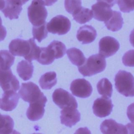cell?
Listing matches in <instances>:
<instances>
[{
	"label": "cell",
	"mask_w": 134,
	"mask_h": 134,
	"mask_svg": "<svg viewBox=\"0 0 134 134\" xmlns=\"http://www.w3.org/2000/svg\"><path fill=\"white\" fill-rule=\"evenodd\" d=\"M81 119V114L76 108L73 107H65L61 111V123L72 127Z\"/></svg>",
	"instance_id": "5bb4252c"
},
{
	"label": "cell",
	"mask_w": 134,
	"mask_h": 134,
	"mask_svg": "<svg viewBox=\"0 0 134 134\" xmlns=\"http://www.w3.org/2000/svg\"><path fill=\"white\" fill-rule=\"evenodd\" d=\"M133 54H134L133 50H129L125 53L122 59L123 64L125 65L129 66H133L134 65Z\"/></svg>",
	"instance_id": "d6a6232c"
},
{
	"label": "cell",
	"mask_w": 134,
	"mask_h": 134,
	"mask_svg": "<svg viewBox=\"0 0 134 134\" xmlns=\"http://www.w3.org/2000/svg\"><path fill=\"white\" fill-rule=\"evenodd\" d=\"M57 82V74L54 72H48L40 77L39 83L43 90H50L54 86Z\"/></svg>",
	"instance_id": "7402d4cb"
},
{
	"label": "cell",
	"mask_w": 134,
	"mask_h": 134,
	"mask_svg": "<svg viewBox=\"0 0 134 134\" xmlns=\"http://www.w3.org/2000/svg\"><path fill=\"white\" fill-rule=\"evenodd\" d=\"M22 5L19 0H5L2 12L6 17L10 19H18L22 10Z\"/></svg>",
	"instance_id": "e0dca14e"
},
{
	"label": "cell",
	"mask_w": 134,
	"mask_h": 134,
	"mask_svg": "<svg viewBox=\"0 0 134 134\" xmlns=\"http://www.w3.org/2000/svg\"><path fill=\"white\" fill-rule=\"evenodd\" d=\"M5 1L4 0H0V10H2L5 6Z\"/></svg>",
	"instance_id": "8d00e7d4"
},
{
	"label": "cell",
	"mask_w": 134,
	"mask_h": 134,
	"mask_svg": "<svg viewBox=\"0 0 134 134\" xmlns=\"http://www.w3.org/2000/svg\"><path fill=\"white\" fill-rule=\"evenodd\" d=\"M3 27V26L2 25V19H1V17L0 16V29Z\"/></svg>",
	"instance_id": "ab89813d"
},
{
	"label": "cell",
	"mask_w": 134,
	"mask_h": 134,
	"mask_svg": "<svg viewBox=\"0 0 134 134\" xmlns=\"http://www.w3.org/2000/svg\"><path fill=\"white\" fill-rule=\"evenodd\" d=\"M32 134H41V133H32Z\"/></svg>",
	"instance_id": "60d3db41"
},
{
	"label": "cell",
	"mask_w": 134,
	"mask_h": 134,
	"mask_svg": "<svg viewBox=\"0 0 134 134\" xmlns=\"http://www.w3.org/2000/svg\"><path fill=\"white\" fill-rule=\"evenodd\" d=\"M93 17L98 21H106L112 15L113 10L107 4L97 2L92 6Z\"/></svg>",
	"instance_id": "9a60e30c"
},
{
	"label": "cell",
	"mask_w": 134,
	"mask_h": 134,
	"mask_svg": "<svg viewBox=\"0 0 134 134\" xmlns=\"http://www.w3.org/2000/svg\"><path fill=\"white\" fill-rule=\"evenodd\" d=\"M107 28L112 31H117L121 29L124 21L121 13L118 11L113 10L112 15L110 18L104 21Z\"/></svg>",
	"instance_id": "d6986e66"
},
{
	"label": "cell",
	"mask_w": 134,
	"mask_h": 134,
	"mask_svg": "<svg viewBox=\"0 0 134 134\" xmlns=\"http://www.w3.org/2000/svg\"><path fill=\"white\" fill-rule=\"evenodd\" d=\"M13 119L7 115L0 114V134H9L13 130Z\"/></svg>",
	"instance_id": "d4e9b609"
},
{
	"label": "cell",
	"mask_w": 134,
	"mask_h": 134,
	"mask_svg": "<svg viewBox=\"0 0 134 134\" xmlns=\"http://www.w3.org/2000/svg\"><path fill=\"white\" fill-rule=\"evenodd\" d=\"M100 129L103 134H133L132 125L128 124L125 126L112 119L104 120Z\"/></svg>",
	"instance_id": "277c9868"
},
{
	"label": "cell",
	"mask_w": 134,
	"mask_h": 134,
	"mask_svg": "<svg viewBox=\"0 0 134 134\" xmlns=\"http://www.w3.org/2000/svg\"><path fill=\"white\" fill-rule=\"evenodd\" d=\"M67 55L71 63L77 66L84 64L86 58L81 50L76 48H71L67 50Z\"/></svg>",
	"instance_id": "44dd1931"
},
{
	"label": "cell",
	"mask_w": 134,
	"mask_h": 134,
	"mask_svg": "<svg viewBox=\"0 0 134 134\" xmlns=\"http://www.w3.org/2000/svg\"><path fill=\"white\" fill-rule=\"evenodd\" d=\"M106 66L105 58L99 54L91 55L86 59L83 65L78 67L80 73L83 76H91L103 71Z\"/></svg>",
	"instance_id": "6da1fadb"
},
{
	"label": "cell",
	"mask_w": 134,
	"mask_h": 134,
	"mask_svg": "<svg viewBox=\"0 0 134 134\" xmlns=\"http://www.w3.org/2000/svg\"><path fill=\"white\" fill-rule=\"evenodd\" d=\"M34 69L31 62L21 60L17 64V72L21 79L24 81H27L32 77Z\"/></svg>",
	"instance_id": "ffe728a7"
},
{
	"label": "cell",
	"mask_w": 134,
	"mask_h": 134,
	"mask_svg": "<svg viewBox=\"0 0 134 134\" xmlns=\"http://www.w3.org/2000/svg\"><path fill=\"white\" fill-rule=\"evenodd\" d=\"M32 35L34 39H36L39 42L45 39L48 36L47 29V23H44L39 26L32 27Z\"/></svg>",
	"instance_id": "f1b7e54d"
},
{
	"label": "cell",
	"mask_w": 134,
	"mask_h": 134,
	"mask_svg": "<svg viewBox=\"0 0 134 134\" xmlns=\"http://www.w3.org/2000/svg\"><path fill=\"white\" fill-rule=\"evenodd\" d=\"M74 134H92L91 131L87 128H80L75 132Z\"/></svg>",
	"instance_id": "836d02e7"
},
{
	"label": "cell",
	"mask_w": 134,
	"mask_h": 134,
	"mask_svg": "<svg viewBox=\"0 0 134 134\" xmlns=\"http://www.w3.org/2000/svg\"><path fill=\"white\" fill-rule=\"evenodd\" d=\"M97 2H102L107 4L110 7L114 6L117 3V0H97Z\"/></svg>",
	"instance_id": "e575fe53"
},
{
	"label": "cell",
	"mask_w": 134,
	"mask_h": 134,
	"mask_svg": "<svg viewBox=\"0 0 134 134\" xmlns=\"http://www.w3.org/2000/svg\"><path fill=\"white\" fill-rule=\"evenodd\" d=\"M48 47L53 52L55 59L61 58L65 54L66 47L61 41L57 40L52 41Z\"/></svg>",
	"instance_id": "83f0119b"
},
{
	"label": "cell",
	"mask_w": 134,
	"mask_h": 134,
	"mask_svg": "<svg viewBox=\"0 0 134 134\" xmlns=\"http://www.w3.org/2000/svg\"><path fill=\"white\" fill-rule=\"evenodd\" d=\"M10 53L15 56L26 57L30 50V44L29 40H25L20 38L13 39L9 44Z\"/></svg>",
	"instance_id": "4fadbf2b"
},
{
	"label": "cell",
	"mask_w": 134,
	"mask_h": 134,
	"mask_svg": "<svg viewBox=\"0 0 134 134\" xmlns=\"http://www.w3.org/2000/svg\"><path fill=\"white\" fill-rule=\"evenodd\" d=\"M48 15L47 10L40 0H33L28 8V16L33 26L45 23Z\"/></svg>",
	"instance_id": "3957f363"
},
{
	"label": "cell",
	"mask_w": 134,
	"mask_h": 134,
	"mask_svg": "<svg viewBox=\"0 0 134 134\" xmlns=\"http://www.w3.org/2000/svg\"><path fill=\"white\" fill-rule=\"evenodd\" d=\"M43 94L34 83H23L19 91V95L24 101L29 103L39 99Z\"/></svg>",
	"instance_id": "8992f818"
},
{
	"label": "cell",
	"mask_w": 134,
	"mask_h": 134,
	"mask_svg": "<svg viewBox=\"0 0 134 134\" xmlns=\"http://www.w3.org/2000/svg\"><path fill=\"white\" fill-rule=\"evenodd\" d=\"M98 93L104 97L110 98L113 93V86L107 78H103L97 84Z\"/></svg>",
	"instance_id": "cb8c5ba5"
},
{
	"label": "cell",
	"mask_w": 134,
	"mask_h": 134,
	"mask_svg": "<svg viewBox=\"0 0 134 134\" xmlns=\"http://www.w3.org/2000/svg\"><path fill=\"white\" fill-rule=\"evenodd\" d=\"M73 19L80 24H84L90 21L93 18V12L88 8L81 7L72 14Z\"/></svg>",
	"instance_id": "603a6c76"
},
{
	"label": "cell",
	"mask_w": 134,
	"mask_h": 134,
	"mask_svg": "<svg viewBox=\"0 0 134 134\" xmlns=\"http://www.w3.org/2000/svg\"><path fill=\"white\" fill-rule=\"evenodd\" d=\"M15 57L8 50L0 51V68L3 70L10 69L14 64Z\"/></svg>",
	"instance_id": "484cf974"
},
{
	"label": "cell",
	"mask_w": 134,
	"mask_h": 134,
	"mask_svg": "<svg viewBox=\"0 0 134 134\" xmlns=\"http://www.w3.org/2000/svg\"><path fill=\"white\" fill-rule=\"evenodd\" d=\"M19 99V96L15 91H5L0 99V108L7 111L13 110L16 107Z\"/></svg>",
	"instance_id": "2e32d148"
},
{
	"label": "cell",
	"mask_w": 134,
	"mask_h": 134,
	"mask_svg": "<svg viewBox=\"0 0 134 134\" xmlns=\"http://www.w3.org/2000/svg\"><path fill=\"white\" fill-rule=\"evenodd\" d=\"M54 58L49 48L47 47L40 48V51L37 61L42 65H49L54 60Z\"/></svg>",
	"instance_id": "4316f807"
},
{
	"label": "cell",
	"mask_w": 134,
	"mask_h": 134,
	"mask_svg": "<svg viewBox=\"0 0 134 134\" xmlns=\"http://www.w3.org/2000/svg\"><path fill=\"white\" fill-rule=\"evenodd\" d=\"M65 10L70 14H74L82 7L81 0H64Z\"/></svg>",
	"instance_id": "4dcf8cb0"
},
{
	"label": "cell",
	"mask_w": 134,
	"mask_h": 134,
	"mask_svg": "<svg viewBox=\"0 0 134 134\" xmlns=\"http://www.w3.org/2000/svg\"><path fill=\"white\" fill-rule=\"evenodd\" d=\"M29 41L30 44V50L28 55L25 59L29 62H31L34 60H37L38 59L40 48L36 44L35 39L30 38L29 39Z\"/></svg>",
	"instance_id": "f546056e"
},
{
	"label": "cell",
	"mask_w": 134,
	"mask_h": 134,
	"mask_svg": "<svg viewBox=\"0 0 134 134\" xmlns=\"http://www.w3.org/2000/svg\"><path fill=\"white\" fill-rule=\"evenodd\" d=\"M0 86L5 92L16 91L19 88V82L13 74L11 69L3 70L0 68Z\"/></svg>",
	"instance_id": "8fae6325"
},
{
	"label": "cell",
	"mask_w": 134,
	"mask_h": 134,
	"mask_svg": "<svg viewBox=\"0 0 134 134\" xmlns=\"http://www.w3.org/2000/svg\"><path fill=\"white\" fill-rule=\"evenodd\" d=\"M119 48V43L115 38L106 36L99 42V54L105 58H108L115 54Z\"/></svg>",
	"instance_id": "ba28073f"
},
{
	"label": "cell",
	"mask_w": 134,
	"mask_h": 134,
	"mask_svg": "<svg viewBox=\"0 0 134 134\" xmlns=\"http://www.w3.org/2000/svg\"><path fill=\"white\" fill-rule=\"evenodd\" d=\"M44 6H51L53 4H54L56 2H57L58 0H40Z\"/></svg>",
	"instance_id": "d590c367"
},
{
	"label": "cell",
	"mask_w": 134,
	"mask_h": 134,
	"mask_svg": "<svg viewBox=\"0 0 134 134\" xmlns=\"http://www.w3.org/2000/svg\"><path fill=\"white\" fill-rule=\"evenodd\" d=\"M115 85L118 92L126 97L134 95V78L130 72L119 70L115 77Z\"/></svg>",
	"instance_id": "7a4b0ae2"
},
{
	"label": "cell",
	"mask_w": 134,
	"mask_h": 134,
	"mask_svg": "<svg viewBox=\"0 0 134 134\" xmlns=\"http://www.w3.org/2000/svg\"><path fill=\"white\" fill-rule=\"evenodd\" d=\"M9 134H20V133L16 130H13V131Z\"/></svg>",
	"instance_id": "74e56055"
},
{
	"label": "cell",
	"mask_w": 134,
	"mask_h": 134,
	"mask_svg": "<svg viewBox=\"0 0 134 134\" xmlns=\"http://www.w3.org/2000/svg\"><path fill=\"white\" fill-rule=\"evenodd\" d=\"M52 99L53 102L61 109L70 106L75 108L77 107V103L74 97L62 88H57L53 92Z\"/></svg>",
	"instance_id": "52a82bcc"
},
{
	"label": "cell",
	"mask_w": 134,
	"mask_h": 134,
	"mask_svg": "<svg viewBox=\"0 0 134 134\" xmlns=\"http://www.w3.org/2000/svg\"><path fill=\"white\" fill-rule=\"evenodd\" d=\"M113 108V105L110 98L104 96L95 99L93 105L94 114L100 118L109 115L112 111Z\"/></svg>",
	"instance_id": "7c38bea8"
},
{
	"label": "cell",
	"mask_w": 134,
	"mask_h": 134,
	"mask_svg": "<svg viewBox=\"0 0 134 134\" xmlns=\"http://www.w3.org/2000/svg\"><path fill=\"white\" fill-rule=\"evenodd\" d=\"M71 24L70 20L64 16L59 15L52 18L47 23L48 31L53 34L63 35L70 30Z\"/></svg>",
	"instance_id": "5b68a950"
},
{
	"label": "cell",
	"mask_w": 134,
	"mask_h": 134,
	"mask_svg": "<svg viewBox=\"0 0 134 134\" xmlns=\"http://www.w3.org/2000/svg\"><path fill=\"white\" fill-rule=\"evenodd\" d=\"M70 90L73 95L80 98L89 97L93 91L90 83L84 79L73 80L70 85Z\"/></svg>",
	"instance_id": "30bf717a"
},
{
	"label": "cell",
	"mask_w": 134,
	"mask_h": 134,
	"mask_svg": "<svg viewBox=\"0 0 134 134\" xmlns=\"http://www.w3.org/2000/svg\"><path fill=\"white\" fill-rule=\"evenodd\" d=\"M47 102V97L43 95L38 100L29 103V106L26 111L27 118L31 121H37L41 119L44 115Z\"/></svg>",
	"instance_id": "9c48e42d"
},
{
	"label": "cell",
	"mask_w": 134,
	"mask_h": 134,
	"mask_svg": "<svg viewBox=\"0 0 134 134\" xmlns=\"http://www.w3.org/2000/svg\"><path fill=\"white\" fill-rule=\"evenodd\" d=\"M97 36L95 29L90 25H84L78 29L76 34L77 40L82 44H88L93 42Z\"/></svg>",
	"instance_id": "ac0fdd59"
},
{
	"label": "cell",
	"mask_w": 134,
	"mask_h": 134,
	"mask_svg": "<svg viewBox=\"0 0 134 134\" xmlns=\"http://www.w3.org/2000/svg\"><path fill=\"white\" fill-rule=\"evenodd\" d=\"M19 1L21 2L22 5H24V4H25L26 2H27L29 0H19Z\"/></svg>",
	"instance_id": "f35d334b"
},
{
	"label": "cell",
	"mask_w": 134,
	"mask_h": 134,
	"mask_svg": "<svg viewBox=\"0 0 134 134\" xmlns=\"http://www.w3.org/2000/svg\"><path fill=\"white\" fill-rule=\"evenodd\" d=\"M117 4L123 13H129L134 9V0H118Z\"/></svg>",
	"instance_id": "1f68e13d"
}]
</instances>
